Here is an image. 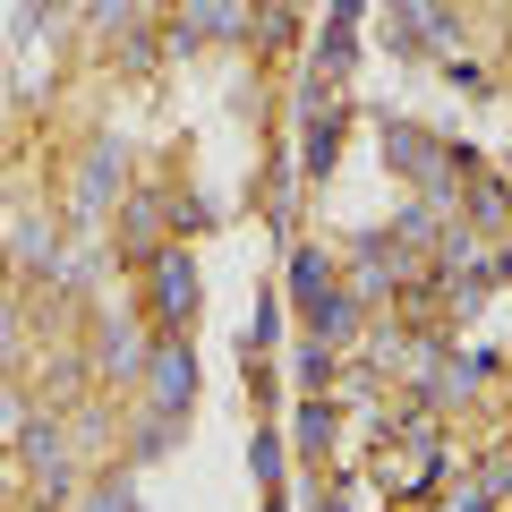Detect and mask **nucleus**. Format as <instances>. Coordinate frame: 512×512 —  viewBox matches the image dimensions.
Returning <instances> with one entry per match:
<instances>
[{"label":"nucleus","instance_id":"nucleus-18","mask_svg":"<svg viewBox=\"0 0 512 512\" xmlns=\"http://www.w3.org/2000/svg\"><path fill=\"white\" fill-rule=\"evenodd\" d=\"M350 60H359V43H350V26H325V43H316V69H325V77H342Z\"/></svg>","mask_w":512,"mask_h":512},{"label":"nucleus","instance_id":"nucleus-6","mask_svg":"<svg viewBox=\"0 0 512 512\" xmlns=\"http://www.w3.org/2000/svg\"><path fill=\"white\" fill-rule=\"evenodd\" d=\"M299 120H308V128H299V171H316V180H325V171H333V154H342V111H316V86H299Z\"/></svg>","mask_w":512,"mask_h":512},{"label":"nucleus","instance_id":"nucleus-2","mask_svg":"<svg viewBox=\"0 0 512 512\" xmlns=\"http://www.w3.org/2000/svg\"><path fill=\"white\" fill-rule=\"evenodd\" d=\"M146 410L154 419H188L197 410V350H188V333H163L146 350Z\"/></svg>","mask_w":512,"mask_h":512},{"label":"nucleus","instance_id":"nucleus-15","mask_svg":"<svg viewBox=\"0 0 512 512\" xmlns=\"http://www.w3.org/2000/svg\"><path fill=\"white\" fill-rule=\"evenodd\" d=\"M18 265H26V274H60V248H52L43 222H26V231H18Z\"/></svg>","mask_w":512,"mask_h":512},{"label":"nucleus","instance_id":"nucleus-9","mask_svg":"<svg viewBox=\"0 0 512 512\" xmlns=\"http://www.w3.org/2000/svg\"><path fill=\"white\" fill-rule=\"evenodd\" d=\"M111 180H120V137H94V146H86V171H77V214H103V205H111Z\"/></svg>","mask_w":512,"mask_h":512},{"label":"nucleus","instance_id":"nucleus-23","mask_svg":"<svg viewBox=\"0 0 512 512\" xmlns=\"http://www.w3.org/2000/svg\"><path fill=\"white\" fill-rule=\"evenodd\" d=\"M265 512H282V504H265Z\"/></svg>","mask_w":512,"mask_h":512},{"label":"nucleus","instance_id":"nucleus-16","mask_svg":"<svg viewBox=\"0 0 512 512\" xmlns=\"http://www.w3.org/2000/svg\"><path fill=\"white\" fill-rule=\"evenodd\" d=\"M470 222H487V231H495V222H512V188L504 180H478L470 188Z\"/></svg>","mask_w":512,"mask_h":512},{"label":"nucleus","instance_id":"nucleus-8","mask_svg":"<svg viewBox=\"0 0 512 512\" xmlns=\"http://www.w3.org/2000/svg\"><path fill=\"white\" fill-rule=\"evenodd\" d=\"M333 291H342L333 256H325V248H291V299H299V316H316Z\"/></svg>","mask_w":512,"mask_h":512},{"label":"nucleus","instance_id":"nucleus-3","mask_svg":"<svg viewBox=\"0 0 512 512\" xmlns=\"http://www.w3.org/2000/svg\"><path fill=\"white\" fill-rule=\"evenodd\" d=\"M197 256L188 248H154L146 256V299H154V325L163 333H188V316H197Z\"/></svg>","mask_w":512,"mask_h":512},{"label":"nucleus","instance_id":"nucleus-20","mask_svg":"<svg viewBox=\"0 0 512 512\" xmlns=\"http://www.w3.org/2000/svg\"><path fill=\"white\" fill-rule=\"evenodd\" d=\"M299 384H308V393H325V384H333V350L316 342V333H308V350H299Z\"/></svg>","mask_w":512,"mask_h":512},{"label":"nucleus","instance_id":"nucleus-13","mask_svg":"<svg viewBox=\"0 0 512 512\" xmlns=\"http://www.w3.org/2000/svg\"><path fill=\"white\" fill-rule=\"evenodd\" d=\"M325 444H333V402H316V393H308L299 419H291V453H325Z\"/></svg>","mask_w":512,"mask_h":512},{"label":"nucleus","instance_id":"nucleus-21","mask_svg":"<svg viewBox=\"0 0 512 512\" xmlns=\"http://www.w3.org/2000/svg\"><path fill=\"white\" fill-rule=\"evenodd\" d=\"M282 453H291V444H282V436H256V444H248V461H256V478H265V487H274V478H282Z\"/></svg>","mask_w":512,"mask_h":512},{"label":"nucleus","instance_id":"nucleus-19","mask_svg":"<svg viewBox=\"0 0 512 512\" xmlns=\"http://www.w3.org/2000/svg\"><path fill=\"white\" fill-rule=\"evenodd\" d=\"M86 512H137V487H128V478H94V487H86Z\"/></svg>","mask_w":512,"mask_h":512},{"label":"nucleus","instance_id":"nucleus-5","mask_svg":"<svg viewBox=\"0 0 512 512\" xmlns=\"http://www.w3.org/2000/svg\"><path fill=\"white\" fill-rule=\"evenodd\" d=\"M461 26L444 0H393V52H453Z\"/></svg>","mask_w":512,"mask_h":512},{"label":"nucleus","instance_id":"nucleus-11","mask_svg":"<svg viewBox=\"0 0 512 512\" xmlns=\"http://www.w3.org/2000/svg\"><path fill=\"white\" fill-rule=\"evenodd\" d=\"M308 333H316V342H325V350H342V342H350V333H359V299H350V291H333V299H325V308H316V316H308Z\"/></svg>","mask_w":512,"mask_h":512},{"label":"nucleus","instance_id":"nucleus-17","mask_svg":"<svg viewBox=\"0 0 512 512\" xmlns=\"http://www.w3.org/2000/svg\"><path fill=\"white\" fill-rule=\"evenodd\" d=\"M274 333H282V308H274V299H256V316H248V333H239V350L256 359V350H274Z\"/></svg>","mask_w":512,"mask_h":512},{"label":"nucleus","instance_id":"nucleus-14","mask_svg":"<svg viewBox=\"0 0 512 512\" xmlns=\"http://www.w3.org/2000/svg\"><path fill=\"white\" fill-rule=\"evenodd\" d=\"M248 43H265V52H282V43H291V9H282V0H265V9H248Z\"/></svg>","mask_w":512,"mask_h":512},{"label":"nucleus","instance_id":"nucleus-4","mask_svg":"<svg viewBox=\"0 0 512 512\" xmlns=\"http://www.w3.org/2000/svg\"><path fill=\"white\" fill-rule=\"evenodd\" d=\"M18 461H26V478H35V495H52V504H69V495H77V470H69V436H60V427L26 419V427H18Z\"/></svg>","mask_w":512,"mask_h":512},{"label":"nucleus","instance_id":"nucleus-10","mask_svg":"<svg viewBox=\"0 0 512 512\" xmlns=\"http://www.w3.org/2000/svg\"><path fill=\"white\" fill-rule=\"evenodd\" d=\"M94 367H103V376H146V342L128 325H103L94 333Z\"/></svg>","mask_w":512,"mask_h":512},{"label":"nucleus","instance_id":"nucleus-12","mask_svg":"<svg viewBox=\"0 0 512 512\" xmlns=\"http://www.w3.org/2000/svg\"><path fill=\"white\" fill-rule=\"evenodd\" d=\"M120 239H128L137 256H154V248H163V205H154V197H128V214H120Z\"/></svg>","mask_w":512,"mask_h":512},{"label":"nucleus","instance_id":"nucleus-1","mask_svg":"<svg viewBox=\"0 0 512 512\" xmlns=\"http://www.w3.org/2000/svg\"><path fill=\"white\" fill-rule=\"evenodd\" d=\"M384 163L402 171L410 188H419V197H436V205H453L461 197V171H470V154L461 146H444V137H427L419 120H384Z\"/></svg>","mask_w":512,"mask_h":512},{"label":"nucleus","instance_id":"nucleus-7","mask_svg":"<svg viewBox=\"0 0 512 512\" xmlns=\"http://www.w3.org/2000/svg\"><path fill=\"white\" fill-rule=\"evenodd\" d=\"M205 35H248V0H188V18L171 26V52H197Z\"/></svg>","mask_w":512,"mask_h":512},{"label":"nucleus","instance_id":"nucleus-22","mask_svg":"<svg viewBox=\"0 0 512 512\" xmlns=\"http://www.w3.org/2000/svg\"><path fill=\"white\" fill-rule=\"evenodd\" d=\"M359 9L367 0H333V26H359Z\"/></svg>","mask_w":512,"mask_h":512}]
</instances>
